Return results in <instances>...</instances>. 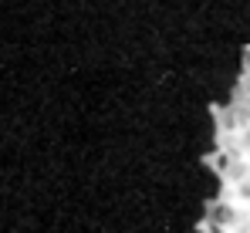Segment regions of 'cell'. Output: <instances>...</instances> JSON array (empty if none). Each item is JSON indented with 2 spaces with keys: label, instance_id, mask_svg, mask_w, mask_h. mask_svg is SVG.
I'll return each mask as SVG.
<instances>
[{
  "label": "cell",
  "instance_id": "cell-1",
  "mask_svg": "<svg viewBox=\"0 0 250 233\" xmlns=\"http://www.w3.org/2000/svg\"><path fill=\"white\" fill-rule=\"evenodd\" d=\"M244 142H247V146H250V128H247V132H244Z\"/></svg>",
  "mask_w": 250,
  "mask_h": 233
}]
</instances>
